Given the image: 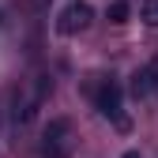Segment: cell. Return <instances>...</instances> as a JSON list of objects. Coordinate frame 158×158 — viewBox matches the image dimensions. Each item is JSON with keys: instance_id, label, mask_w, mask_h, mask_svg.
Instances as JSON below:
<instances>
[{"instance_id": "1", "label": "cell", "mask_w": 158, "mask_h": 158, "mask_svg": "<svg viewBox=\"0 0 158 158\" xmlns=\"http://www.w3.org/2000/svg\"><path fill=\"white\" fill-rule=\"evenodd\" d=\"M72 154V121L53 117L42 132V158H68Z\"/></svg>"}, {"instance_id": "2", "label": "cell", "mask_w": 158, "mask_h": 158, "mask_svg": "<svg viewBox=\"0 0 158 158\" xmlns=\"http://www.w3.org/2000/svg\"><path fill=\"white\" fill-rule=\"evenodd\" d=\"M94 102H98V109H102V117H109L117 128H128V117H124V109H121V87H117L113 79H106V83L98 87Z\"/></svg>"}, {"instance_id": "3", "label": "cell", "mask_w": 158, "mask_h": 158, "mask_svg": "<svg viewBox=\"0 0 158 158\" xmlns=\"http://www.w3.org/2000/svg\"><path fill=\"white\" fill-rule=\"evenodd\" d=\"M90 19H94V8L87 4V0H72V4L60 11V19H56V30L60 34H79V30L90 27Z\"/></svg>"}, {"instance_id": "4", "label": "cell", "mask_w": 158, "mask_h": 158, "mask_svg": "<svg viewBox=\"0 0 158 158\" xmlns=\"http://www.w3.org/2000/svg\"><path fill=\"white\" fill-rule=\"evenodd\" d=\"M132 94H135V98H151V94H158V56L132 75Z\"/></svg>"}, {"instance_id": "5", "label": "cell", "mask_w": 158, "mask_h": 158, "mask_svg": "<svg viewBox=\"0 0 158 158\" xmlns=\"http://www.w3.org/2000/svg\"><path fill=\"white\" fill-rule=\"evenodd\" d=\"M139 15H143V23H147V27H158V0H143Z\"/></svg>"}, {"instance_id": "6", "label": "cell", "mask_w": 158, "mask_h": 158, "mask_svg": "<svg viewBox=\"0 0 158 158\" xmlns=\"http://www.w3.org/2000/svg\"><path fill=\"white\" fill-rule=\"evenodd\" d=\"M109 19H113V23H124V19H128V4H124V0H113V4H109Z\"/></svg>"}]
</instances>
